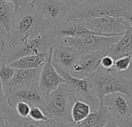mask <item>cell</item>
<instances>
[{
  "instance_id": "1",
  "label": "cell",
  "mask_w": 132,
  "mask_h": 127,
  "mask_svg": "<svg viewBox=\"0 0 132 127\" xmlns=\"http://www.w3.org/2000/svg\"><path fill=\"white\" fill-rule=\"evenodd\" d=\"M53 29L43 20L34 4H26L15 12L9 32V46L26 41Z\"/></svg>"
},
{
  "instance_id": "2",
  "label": "cell",
  "mask_w": 132,
  "mask_h": 127,
  "mask_svg": "<svg viewBox=\"0 0 132 127\" xmlns=\"http://www.w3.org/2000/svg\"><path fill=\"white\" fill-rule=\"evenodd\" d=\"M88 78L91 84V90L94 96L98 99L100 105L102 104L106 95L121 92L132 97L131 72L119 73L113 67L104 69L100 65L91 73Z\"/></svg>"
},
{
  "instance_id": "3",
  "label": "cell",
  "mask_w": 132,
  "mask_h": 127,
  "mask_svg": "<svg viewBox=\"0 0 132 127\" xmlns=\"http://www.w3.org/2000/svg\"><path fill=\"white\" fill-rule=\"evenodd\" d=\"M121 17L132 23V0H87L72 8L70 18Z\"/></svg>"
},
{
  "instance_id": "4",
  "label": "cell",
  "mask_w": 132,
  "mask_h": 127,
  "mask_svg": "<svg viewBox=\"0 0 132 127\" xmlns=\"http://www.w3.org/2000/svg\"><path fill=\"white\" fill-rule=\"evenodd\" d=\"M70 96L67 86L65 83L61 84L55 91L44 97L39 108L48 119L60 123H70L72 122Z\"/></svg>"
},
{
  "instance_id": "5",
  "label": "cell",
  "mask_w": 132,
  "mask_h": 127,
  "mask_svg": "<svg viewBox=\"0 0 132 127\" xmlns=\"http://www.w3.org/2000/svg\"><path fill=\"white\" fill-rule=\"evenodd\" d=\"M56 46L53 29L26 41L9 46V56L5 64H9L22 57L47 53L50 47Z\"/></svg>"
},
{
  "instance_id": "6",
  "label": "cell",
  "mask_w": 132,
  "mask_h": 127,
  "mask_svg": "<svg viewBox=\"0 0 132 127\" xmlns=\"http://www.w3.org/2000/svg\"><path fill=\"white\" fill-rule=\"evenodd\" d=\"M121 36H106L87 34L80 37H63L56 40V46H70L77 49L81 54H87L92 52L108 51L112 44L116 43Z\"/></svg>"
},
{
  "instance_id": "7",
  "label": "cell",
  "mask_w": 132,
  "mask_h": 127,
  "mask_svg": "<svg viewBox=\"0 0 132 127\" xmlns=\"http://www.w3.org/2000/svg\"><path fill=\"white\" fill-rule=\"evenodd\" d=\"M87 28L96 35L114 36H122L132 23L121 17L104 16L84 19Z\"/></svg>"
},
{
  "instance_id": "8",
  "label": "cell",
  "mask_w": 132,
  "mask_h": 127,
  "mask_svg": "<svg viewBox=\"0 0 132 127\" xmlns=\"http://www.w3.org/2000/svg\"><path fill=\"white\" fill-rule=\"evenodd\" d=\"M34 5L45 23L53 29L70 18L72 9L62 0H38Z\"/></svg>"
},
{
  "instance_id": "9",
  "label": "cell",
  "mask_w": 132,
  "mask_h": 127,
  "mask_svg": "<svg viewBox=\"0 0 132 127\" xmlns=\"http://www.w3.org/2000/svg\"><path fill=\"white\" fill-rule=\"evenodd\" d=\"M51 61L57 72L64 79V83L67 86L70 93L75 99L79 98L78 100L81 99L80 101L85 102L89 105H94V103L96 102V99H97L92 92L91 84L88 77L83 78H75L64 71L60 66H58L52 59Z\"/></svg>"
},
{
  "instance_id": "10",
  "label": "cell",
  "mask_w": 132,
  "mask_h": 127,
  "mask_svg": "<svg viewBox=\"0 0 132 127\" xmlns=\"http://www.w3.org/2000/svg\"><path fill=\"white\" fill-rule=\"evenodd\" d=\"M132 97L121 92L106 95L100 106H104L116 121L132 117Z\"/></svg>"
},
{
  "instance_id": "11",
  "label": "cell",
  "mask_w": 132,
  "mask_h": 127,
  "mask_svg": "<svg viewBox=\"0 0 132 127\" xmlns=\"http://www.w3.org/2000/svg\"><path fill=\"white\" fill-rule=\"evenodd\" d=\"M0 112L5 117L7 127H65L64 123L51 119L35 121L29 117H20L15 109L7 104L6 101L0 104Z\"/></svg>"
},
{
  "instance_id": "12",
  "label": "cell",
  "mask_w": 132,
  "mask_h": 127,
  "mask_svg": "<svg viewBox=\"0 0 132 127\" xmlns=\"http://www.w3.org/2000/svg\"><path fill=\"white\" fill-rule=\"evenodd\" d=\"M53 47H54L50 49L48 58L42 68L38 82V88L39 92L45 96L55 91L61 84L65 82L64 79L57 72L52 64L51 59Z\"/></svg>"
},
{
  "instance_id": "13",
  "label": "cell",
  "mask_w": 132,
  "mask_h": 127,
  "mask_svg": "<svg viewBox=\"0 0 132 127\" xmlns=\"http://www.w3.org/2000/svg\"><path fill=\"white\" fill-rule=\"evenodd\" d=\"M5 96L6 98L7 104L12 109H14L15 104L19 102H26L31 107H39L45 97V95H43L39 92L38 86H32L10 91L5 93Z\"/></svg>"
},
{
  "instance_id": "14",
  "label": "cell",
  "mask_w": 132,
  "mask_h": 127,
  "mask_svg": "<svg viewBox=\"0 0 132 127\" xmlns=\"http://www.w3.org/2000/svg\"><path fill=\"white\" fill-rule=\"evenodd\" d=\"M42 68L34 69H15V74L11 81L3 86L4 93L5 94L8 92L19 88L38 86Z\"/></svg>"
},
{
  "instance_id": "15",
  "label": "cell",
  "mask_w": 132,
  "mask_h": 127,
  "mask_svg": "<svg viewBox=\"0 0 132 127\" xmlns=\"http://www.w3.org/2000/svg\"><path fill=\"white\" fill-rule=\"evenodd\" d=\"M106 54H108V52L104 50L83 54L80 60L73 64L69 74L78 78L88 77L98 68L101 58Z\"/></svg>"
},
{
  "instance_id": "16",
  "label": "cell",
  "mask_w": 132,
  "mask_h": 127,
  "mask_svg": "<svg viewBox=\"0 0 132 127\" xmlns=\"http://www.w3.org/2000/svg\"><path fill=\"white\" fill-rule=\"evenodd\" d=\"M53 33L56 40L63 37H80L87 34H94L87 28L84 19L77 18H68L63 20L53 29Z\"/></svg>"
},
{
  "instance_id": "17",
  "label": "cell",
  "mask_w": 132,
  "mask_h": 127,
  "mask_svg": "<svg viewBox=\"0 0 132 127\" xmlns=\"http://www.w3.org/2000/svg\"><path fill=\"white\" fill-rule=\"evenodd\" d=\"M82 54L70 46H55L53 48L52 60L61 68L70 73L74 64L81 57Z\"/></svg>"
},
{
  "instance_id": "18",
  "label": "cell",
  "mask_w": 132,
  "mask_h": 127,
  "mask_svg": "<svg viewBox=\"0 0 132 127\" xmlns=\"http://www.w3.org/2000/svg\"><path fill=\"white\" fill-rule=\"evenodd\" d=\"M111 115L104 106H100L99 109L90 113L85 119L82 121L74 123H64L65 127H103L110 119Z\"/></svg>"
},
{
  "instance_id": "19",
  "label": "cell",
  "mask_w": 132,
  "mask_h": 127,
  "mask_svg": "<svg viewBox=\"0 0 132 127\" xmlns=\"http://www.w3.org/2000/svg\"><path fill=\"white\" fill-rule=\"evenodd\" d=\"M131 52L132 26H131L120 39L111 46L108 51V55H109L114 61H116L118 58L131 54Z\"/></svg>"
},
{
  "instance_id": "20",
  "label": "cell",
  "mask_w": 132,
  "mask_h": 127,
  "mask_svg": "<svg viewBox=\"0 0 132 127\" xmlns=\"http://www.w3.org/2000/svg\"><path fill=\"white\" fill-rule=\"evenodd\" d=\"M49 52L24 56L15 60L9 65L15 69H34L42 68L48 58Z\"/></svg>"
},
{
  "instance_id": "21",
  "label": "cell",
  "mask_w": 132,
  "mask_h": 127,
  "mask_svg": "<svg viewBox=\"0 0 132 127\" xmlns=\"http://www.w3.org/2000/svg\"><path fill=\"white\" fill-rule=\"evenodd\" d=\"M15 12V6L12 2L0 0V25L7 31L8 34L14 19Z\"/></svg>"
},
{
  "instance_id": "22",
  "label": "cell",
  "mask_w": 132,
  "mask_h": 127,
  "mask_svg": "<svg viewBox=\"0 0 132 127\" xmlns=\"http://www.w3.org/2000/svg\"><path fill=\"white\" fill-rule=\"evenodd\" d=\"M73 104L70 109L71 120L74 123H77L85 119L90 113V106L85 102L76 99L73 97Z\"/></svg>"
},
{
  "instance_id": "23",
  "label": "cell",
  "mask_w": 132,
  "mask_h": 127,
  "mask_svg": "<svg viewBox=\"0 0 132 127\" xmlns=\"http://www.w3.org/2000/svg\"><path fill=\"white\" fill-rule=\"evenodd\" d=\"M131 61V54L121 57L114 61L113 68L119 73H125L131 71L130 65Z\"/></svg>"
},
{
  "instance_id": "24",
  "label": "cell",
  "mask_w": 132,
  "mask_h": 127,
  "mask_svg": "<svg viewBox=\"0 0 132 127\" xmlns=\"http://www.w3.org/2000/svg\"><path fill=\"white\" fill-rule=\"evenodd\" d=\"M15 68L5 64L2 65V67L0 68V79L2 82L3 86L11 81V79L15 74Z\"/></svg>"
},
{
  "instance_id": "25",
  "label": "cell",
  "mask_w": 132,
  "mask_h": 127,
  "mask_svg": "<svg viewBox=\"0 0 132 127\" xmlns=\"http://www.w3.org/2000/svg\"><path fill=\"white\" fill-rule=\"evenodd\" d=\"M31 106L26 103V102H17L14 107V109L15 111V113L22 118H27L29 117V113L30 111Z\"/></svg>"
},
{
  "instance_id": "26",
  "label": "cell",
  "mask_w": 132,
  "mask_h": 127,
  "mask_svg": "<svg viewBox=\"0 0 132 127\" xmlns=\"http://www.w3.org/2000/svg\"><path fill=\"white\" fill-rule=\"evenodd\" d=\"M29 118L35 121H44L47 120V117L44 115L43 111L38 106H32L30 109L29 113Z\"/></svg>"
},
{
  "instance_id": "27",
  "label": "cell",
  "mask_w": 132,
  "mask_h": 127,
  "mask_svg": "<svg viewBox=\"0 0 132 127\" xmlns=\"http://www.w3.org/2000/svg\"><path fill=\"white\" fill-rule=\"evenodd\" d=\"M9 45H0V68L4 65L9 56Z\"/></svg>"
},
{
  "instance_id": "28",
  "label": "cell",
  "mask_w": 132,
  "mask_h": 127,
  "mask_svg": "<svg viewBox=\"0 0 132 127\" xmlns=\"http://www.w3.org/2000/svg\"><path fill=\"white\" fill-rule=\"evenodd\" d=\"M114 61L109 55L106 54L101 58V62H100V66L104 69H110L114 66Z\"/></svg>"
},
{
  "instance_id": "29",
  "label": "cell",
  "mask_w": 132,
  "mask_h": 127,
  "mask_svg": "<svg viewBox=\"0 0 132 127\" xmlns=\"http://www.w3.org/2000/svg\"><path fill=\"white\" fill-rule=\"evenodd\" d=\"M0 45H9V34L0 25Z\"/></svg>"
},
{
  "instance_id": "30",
  "label": "cell",
  "mask_w": 132,
  "mask_h": 127,
  "mask_svg": "<svg viewBox=\"0 0 132 127\" xmlns=\"http://www.w3.org/2000/svg\"><path fill=\"white\" fill-rule=\"evenodd\" d=\"M131 118L128 117L116 121L119 127H131Z\"/></svg>"
},
{
  "instance_id": "31",
  "label": "cell",
  "mask_w": 132,
  "mask_h": 127,
  "mask_svg": "<svg viewBox=\"0 0 132 127\" xmlns=\"http://www.w3.org/2000/svg\"><path fill=\"white\" fill-rule=\"evenodd\" d=\"M63 2H65L67 5L70 6L71 8H74L77 5H80L85 2L87 0H62Z\"/></svg>"
},
{
  "instance_id": "32",
  "label": "cell",
  "mask_w": 132,
  "mask_h": 127,
  "mask_svg": "<svg viewBox=\"0 0 132 127\" xmlns=\"http://www.w3.org/2000/svg\"><path fill=\"white\" fill-rule=\"evenodd\" d=\"M6 1L12 2L14 5V6H15V10H17L19 8H20L21 6H22L24 5L29 4L28 3V0H6Z\"/></svg>"
},
{
  "instance_id": "33",
  "label": "cell",
  "mask_w": 132,
  "mask_h": 127,
  "mask_svg": "<svg viewBox=\"0 0 132 127\" xmlns=\"http://www.w3.org/2000/svg\"><path fill=\"white\" fill-rule=\"evenodd\" d=\"M103 127H119V126L118 125L116 120L111 116L110 119H108V121L107 122V123Z\"/></svg>"
},
{
  "instance_id": "34",
  "label": "cell",
  "mask_w": 132,
  "mask_h": 127,
  "mask_svg": "<svg viewBox=\"0 0 132 127\" xmlns=\"http://www.w3.org/2000/svg\"><path fill=\"white\" fill-rule=\"evenodd\" d=\"M0 127H7L5 117L1 112H0Z\"/></svg>"
},
{
  "instance_id": "35",
  "label": "cell",
  "mask_w": 132,
  "mask_h": 127,
  "mask_svg": "<svg viewBox=\"0 0 132 127\" xmlns=\"http://www.w3.org/2000/svg\"><path fill=\"white\" fill-rule=\"evenodd\" d=\"M4 96H5V93H4V90H3V85L0 79V98H2Z\"/></svg>"
},
{
  "instance_id": "36",
  "label": "cell",
  "mask_w": 132,
  "mask_h": 127,
  "mask_svg": "<svg viewBox=\"0 0 132 127\" xmlns=\"http://www.w3.org/2000/svg\"><path fill=\"white\" fill-rule=\"evenodd\" d=\"M5 101H6L5 96H4V97H2V98H0V104L2 103V102H5Z\"/></svg>"
},
{
  "instance_id": "37",
  "label": "cell",
  "mask_w": 132,
  "mask_h": 127,
  "mask_svg": "<svg viewBox=\"0 0 132 127\" xmlns=\"http://www.w3.org/2000/svg\"><path fill=\"white\" fill-rule=\"evenodd\" d=\"M28 3L34 4V1H33V0H28Z\"/></svg>"
},
{
  "instance_id": "38",
  "label": "cell",
  "mask_w": 132,
  "mask_h": 127,
  "mask_svg": "<svg viewBox=\"0 0 132 127\" xmlns=\"http://www.w3.org/2000/svg\"><path fill=\"white\" fill-rule=\"evenodd\" d=\"M34 1V3H35V2H36V1H38V0H33Z\"/></svg>"
}]
</instances>
